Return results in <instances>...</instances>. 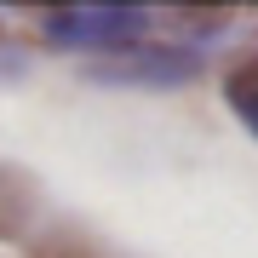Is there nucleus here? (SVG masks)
Segmentation results:
<instances>
[{
	"instance_id": "obj_1",
	"label": "nucleus",
	"mask_w": 258,
	"mask_h": 258,
	"mask_svg": "<svg viewBox=\"0 0 258 258\" xmlns=\"http://www.w3.org/2000/svg\"><path fill=\"white\" fill-rule=\"evenodd\" d=\"M144 23H149L144 6H57L46 12V40L86 52H126L144 35Z\"/></svg>"
},
{
	"instance_id": "obj_2",
	"label": "nucleus",
	"mask_w": 258,
	"mask_h": 258,
	"mask_svg": "<svg viewBox=\"0 0 258 258\" xmlns=\"http://www.w3.org/2000/svg\"><path fill=\"white\" fill-rule=\"evenodd\" d=\"M224 92H230L235 115H241V120H247V126L258 132V57H252L247 69H235V75H230V86H224Z\"/></svg>"
}]
</instances>
